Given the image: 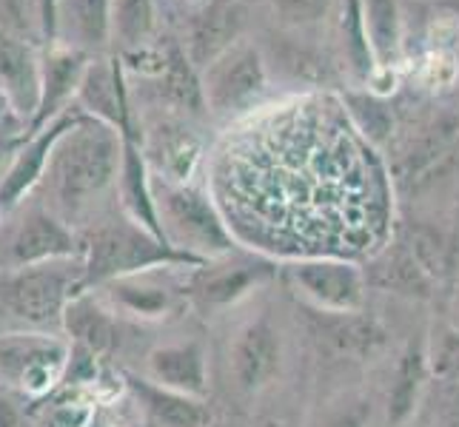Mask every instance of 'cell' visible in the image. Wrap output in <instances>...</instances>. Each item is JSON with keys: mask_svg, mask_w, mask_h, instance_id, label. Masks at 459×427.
<instances>
[{"mask_svg": "<svg viewBox=\"0 0 459 427\" xmlns=\"http://www.w3.org/2000/svg\"><path fill=\"white\" fill-rule=\"evenodd\" d=\"M366 35L371 38V49L377 57L388 63L400 46V14L394 0H368L366 9Z\"/></svg>", "mask_w": 459, "mask_h": 427, "instance_id": "d6986e66", "label": "cell"}, {"mask_svg": "<svg viewBox=\"0 0 459 427\" xmlns=\"http://www.w3.org/2000/svg\"><path fill=\"white\" fill-rule=\"evenodd\" d=\"M246 23V9L240 0H214L192 29V43L188 55L197 66H212L217 57H223L234 40L240 38V29Z\"/></svg>", "mask_w": 459, "mask_h": 427, "instance_id": "52a82bcc", "label": "cell"}, {"mask_svg": "<svg viewBox=\"0 0 459 427\" xmlns=\"http://www.w3.org/2000/svg\"><path fill=\"white\" fill-rule=\"evenodd\" d=\"M49 177L60 200L83 202L103 192L117 168V140L103 123L77 120L57 140L49 160Z\"/></svg>", "mask_w": 459, "mask_h": 427, "instance_id": "7a4b0ae2", "label": "cell"}, {"mask_svg": "<svg viewBox=\"0 0 459 427\" xmlns=\"http://www.w3.org/2000/svg\"><path fill=\"white\" fill-rule=\"evenodd\" d=\"M40 69L31 52L18 40L0 38V89L23 115H38L40 108Z\"/></svg>", "mask_w": 459, "mask_h": 427, "instance_id": "30bf717a", "label": "cell"}, {"mask_svg": "<svg viewBox=\"0 0 459 427\" xmlns=\"http://www.w3.org/2000/svg\"><path fill=\"white\" fill-rule=\"evenodd\" d=\"M377 282L394 291H405V294H425V288H429V279H425L422 268L408 251H394V254H385L379 260Z\"/></svg>", "mask_w": 459, "mask_h": 427, "instance_id": "ffe728a7", "label": "cell"}, {"mask_svg": "<svg viewBox=\"0 0 459 427\" xmlns=\"http://www.w3.org/2000/svg\"><path fill=\"white\" fill-rule=\"evenodd\" d=\"M368 414H371L368 405H357V407H351V410H345L342 416H337L328 427H366Z\"/></svg>", "mask_w": 459, "mask_h": 427, "instance_id": "f546056e", "label": "cell"}, {"mask_svg": "<svg viewBox=\"0 0 459 427\" xmlns=\"http://www.w3.org/2000/svg\"><path fill=\"white\" fill-rule=\"evenodd\" d=\"M77 120H60L55 123L52 129H46L43 134H38L31 140V146L18 154V160L12 163L9 174L0 183V209H12L14 202H18L31 185L38 183V177H43L46 171V163L52 160V151L57 146V140L69 132V125H74Z\"/></svg>", "mask_w": 459, "mask_h": 427, "instance_id": "9c48e42d", "label": "cell"}, {"mask_svg": "<svg viewBox=\"0 0 459 427\" xmlns=\"http://www.w3.org/2000/svg\"><path fill=\"white\" fill-rule=\"evenodd\" d=\"M217 197L248 243L280 254H357L385 217L366 146L325 98L237 137L217 163Z\"/></svg>", "mask_w": 459, "mask_h": 427, "instance_id": "6da1fadb", "label": "cell"}, {"mask_svg": "<svg viewBox=\"0 0 459 427\" xmlns=\"http://www.w3.org/2000/svg\"><path fill=\"white\" fill-rule=\"evenodd\" d=\"M66 347L38 334L0 337V376L29 393H46L63 371Z\"/></svg>", "mask_w": 459, "mask_h": 427, "instance_id": "3957f363", "label": "cell"}, {"mask_svg": "<svg viewBox=\"0 0 459 427\" xmlns=\"http://www.w3.org/2000/svg\"><path fill=\"white\" fill-rule=\"evenodd\" d=\"M280 362L277 334L265 322L251 325L234 347V373L246 390L263 388L274 376Z\"/></svg>", "mask_w": 459, "mask_h": 427, "instance_id": "8fae6325", "label": "cell"}, {"mask_svg": "<svg viewBox=\"0 0 459 427\" xmlns=\"http://www.w3.org/2000/svg\"><path fill=\"white\" fill-rule=\"evenodd\" d=\"M149 365H152V373L163 382V388L180 390V393L203 390V356L195 345H178V347L154 351Z\"/></svg>", "mask_w": 459, "mask_h": 427, "instance_id": "2e32d148", "label": "cell"}, {"mask_svg": "<svg viewBox=\"0 0 459 427\" xmlns=\"http://www.w3.org/2000/svg\"><path fill=\"white\" fill-rule=\"evenodd\" d=\"M6 305L23 322L46 325L60 316L69 305V279L55 268H26L12 277L4 288Z\"/></svg>", "mask_w": 459, "mask_h": 427, "instance_id": "277c9868", "label": "cell"}, {"mask_svg": "<svg viewBox=\"0 0 459 427\" xmlns=\"http://www.w3.org/2000/svg\"><path fill=\"white\" fill-rule=\"evenodd\" d=\"M132 385L137 390V397L149 407V414L160 424H166V427H205L209 424V410H205L200 402L188 399L186 393L149 385L143 379H132Z\"/></svg>", "mask_w": 459, "mask_h": 427, "instance_id": "5bb4252c", "label": "cell"}, {"mask_svg": "<svg viewBox=\"0 0 459 427\" xmlns=\"http://www.w3.org/2000/svg\"><path fill=\"white\" fill-rule=\"evenodd\" d=\"M299 285L323 305L351 311L362 303V282L354 268L340 262H308L297 271Z\"/></svg>", "mask_w": 459, "mask_h": 427, "instance_id": "7c38bea8", "label": "cell"}, {"mask_svg": "<svg viewBox=\"0 0 459 427\" xmlns=\"http://www.w3.org/2000/svg\"><path fill=\"white\" fill-rule=\"evenodd\" d=\"M442 365H446L454 376H459V339L448 337L446 347H442Z\"/></svg>", "mask_w": 459, "mask_h": 427, "instance_id": "4dcf8cb0", "label": "cell"}, {"mask_svg": "<svg viewBox=\"0 0 459 427\" xmlns=\"http://www.w3.org/2000/svg\"><path fill=\"white\" fill-rule=\"evenodd\" d=\"M248 282H251V277L246 271H234V274L214 277L212 282H205L203 299H205V303H229V299L240 294Z\"/></svg>", "mask_w": 459, "mask_h": 427, "instance_id": "4316f807", "label": "cell"}, {"mask_svg": "<svg viewBox=\"0 0 459 427\" xmlns=\"http://www.w3.org/2000/svg\"><path fill=\"white\" fill-rule=\"evenodd\" d=\"M163 260H174V254L140 236L134 228H106L91 236L86 271L89 279H108Z\"/></svg>", "mask_w": 459, "mask_h": 427, "instance_id": "5b68a950", "label": "cell"}, {"mask_svg": "<svg viewBox=\"0 0 459 427\" xmlns=\"http://www.w3.org/2000/svg\"><path fill=\"white\" fill-rule=\"evenodd\" d=\"M63 322H66V330L77 339V345H83L89 354H103L115 345L112 320L91 299H72L63 311Z\"/></svg>", "mask_w": 459, "mask_h": 427, "instance_id": "e0dca14e", "label": "cell"}, {"mask_svg": "<svg viewBox=\"0 0 459 427\" xmlns=\"http://www.w3.org/2000/svg\"><path fill=\"white\" fill-rule=\"evenodd\" d=\"M328 337L334 339L345 351H371L374 345L383 342V334L366 320H354V316H340V320L325 322Z\"/></svg>", "mask_w": 459, "mask_h": 427, "instance_id": "603a6c76", "label": "cell"}, {"mask_svg": "<svg viewBox=\"0 0 459 427\" xmlns=\"http://www.w3.org/2000/svg\"><path fill=\"white\" fill-rule=\"evenodd\" d=\"M166 94L171 100H178L180 106H188V108L200 106V86L195 81V74L188 72L186 57L180 52H174L166 66Z\"/></svg>", "mask_w": 459, "mask_h": 427, "instance_id": "cb8c5ba5", "label": "cell"}, {"mask_svg": "<svg viewBox=\"0 0 459 427\" xmlns=\"http://www.w3.org/2000/svg\"><path fill=\"white\" fill-rule=\"evenodd\" d=\"M89 410L77 405H57L49 416H46V427H86Z\"/></svg>", "mask_w": 459, "mask_h": 427, "instance_id": "f1b7e54d", "label": "cell"}, {"mask_svg": "<svg viewBox=\"0 0 459 427\" xmlns=\"http://www.w3.org/2000/svg\"><path fill=\"white\" fill-rule=\"evenodd\" d=\"M263 83L265 72L260 52L251 46H231L223 57H217L209 66L205 91H209V103L223 112V108H234L255 98Z\"/></svg>", "mask_w": 459, "mask_h": 427, "instance_id": "8992f818", "label": "cell"}, {"mask_svg": "<svg viewBox=\"0 0 459 427\" xmlns=\"http://www.w3.org/2000/svg\"><path fill=\"white\" fill-rule=\"evenodd\" d=\"M0 427H26L21 410L12 402H4V399H0Z\"/></svg>", "mask_w": 459, "mask_h": 427, "instance_id": "1f68e13d", "label": "cell"}, {"mask_svg": "<svg viewBox=\"0 0 459 427\" xmlns=\"http://www.w3.org/2000/svg\"><path fill=\"white\" fill-rule=\"evenodd\" d=\"M40 9H43V26L46 31L55 29V0H40Z\"/></svg>", "mask_w": 459, "mask_h": 427, "instance_id": "d6a6232c", "label": "cell"}, {"mask_svg": "<svg viewBox=\"0 0 459 427\" xmlns=\"http://www.w3.org/2000/svg\"><path fill=\"white\" fill-rule=\"evenodd\" d=\"M77 89H81V98L89 106V112L106 117L108 123H123L120 91L115 86V69L108 66V63H94V66H89Z\"/></svg>", "mask_w": 459, "mask_h": 427, "instance_id": "ac0fdd59", "label": "cell"}, {"mask_svg": "<svg viewBox=\"0 0 459 427\" xmlns=\"http://www.w3.org/2000/svg\"><path fill=\"white\" fill-rule=\"evenodd\" d=\"M112 21L123 43L140 46L154 29V0H112Z\"/></svg>", "mask_w": 459, "mask_h": 427, "instance_id": "44dd1931", "label": "cell"}, {"mask_svg": "<svg viewBox=\"0 0 459 427\" xmlns=\"http://www.w3.org/2000/svg\"><path fill=\"white\" fill-rule=\"evenodd\" d=\"M411 257L417 260L422 274H429V277H439L446 271V254H442L437 234L425 231V228L411 231Z\"/></svg>", "mask_w": 459, "mask_h": 427, "instance_id": "d4e9b609", "label": "cell"}, {"mask_svg": "<svg viewBox=\"0 0 459 427\" xmlns=\"http://www.w3.org/2000/svg\"><path fill=\"white\" fill-rule=\"evenodd\" d=\"M83 72L86 69H83L81 55L63 52V55H52L49 60H46V69L40 72L43 86H40V108L35 115V129L49 120L57 112V106L66 100L77 86H81Z\"/></svg>", "mask_w": 459, "mask_h": 427, "instance_id": "9a60e30c", "label": "cell"}, {"mask_svg": "<svg viewBox=\"0 0 459 427\" xmlns=\"http://www.w3.org/2000/svg\"><path fill=\"white\" fill-rule=\"evenodd\" d=\"M117 296L132 311H140V313H157L166 305V296L160 291H149V288H117Z\"/></svg>", "mask_w": 459, "mask_h": 427, "instance_id": "83f0119b", "label": "cell"}, {"mask_svg": "<svg viewBox=\"0 0 459 427\" xmlns=\"http://www.w3.org/2000/svg\"><path fill=\"white\" fill-rule=\"evenodd\" d=\"M272 4L282 21L297 23V26H308V23H316L325 18L331 0H272Z\"/></svg>", "mask_w": 459, "mask_h": 427, "instance_id": "484cf974", "label": "cell"}, {"mask_svg": "<svg viewBox=\"0 0 459 427\" xmlns=\"http://www.w3.org/2000/svg\"><path fill=\"white\" fill-rule=\"evenodd\" d=\"M420 379H422V359H420V354H408L400 373H397V385L391 388V397H388V419L391 422H403L411 410H414Z\"/></svg>", "mask_w": 459, "mask_h": 427, "instance_id": "7402d4cb", "label": "cell"}, {"mask_svg": "<svg viewBox=\"0 0 459 427\" xmlns=\"http://www.w3.org/2000/svg\"><path fill=\"white\" fill-rule=\"evenodd\" d=\"M166 214L174 228L209 248H229V234L209 209V202L192 192H169Z\"/></svg>", "mask_w": 459, "mask_h": 427, "instance_id": "4fadbf2b", "label": "cell"}, {"mask_svg": "<svg viewBox=\"0 0 459 427\" xmlns=\"http://www.w3.org/2000/svg\"><path fill=\"white\" fill-rule=\"evenodd\" d=\"M74 254V240L72 234L63 228V223H57L49 214H31L26 223L14 234L12 243V257L18 265H40L49 260H60Z\"/></svg>", "mask_w": 459, "mask_h": 427, "instance_id": "ba28073f", "label": "cell"}]
</instances>
